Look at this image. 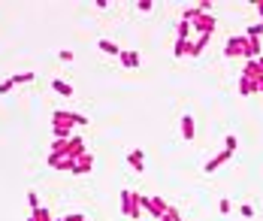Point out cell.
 <instances>
[{
  "mask_svg": "<svg viewBox=\"0 0 263 221\" xmlns=\"http://www.w3.org/2000/svg\"><path fill=\"white\" fill-rule=\"evenodd\" d=\"M227 158H230V152H224V155H218V158H212V161H209V164H206V170H209V173H212L215 167H221V164H224Z\"/></svg>",
  "mask_w": 263,
  "mask_h": 221,
  "instance_id": "obj_1",
  "label": "cell"
},
{
  "mask_svg": "<svg viewBox=\"0 0 263 221\" xmlns=\"http://www.w3.org/2000/svg\"><path fill=\"white\" fill-rule=\"evenodd\" d=\"M182 134H185V139L194 137V121H191V118H185V121H182Z\"/></svg>",
  "mask_w": 263,
  "mask_h": 221,
  "instance_id": "obj_2",
  "label": "cell"
},
{
  "mask_svg": "<svg viewBox=\"0 0 263 221\" xmlns=\"http://www.w3.org/2000/svg\"><path fill=\"white\" fill-rule=\"evenodd\" d=\"M197 25H200L203 30H212V25H215V22H212L209 15H200V18H197Z\"/></svg>",
  "mask_w": 263,
  "mask_h": 221,
  "instance_id": "obj_3",
  "label": "cell"
},
{
  "mask_svg": "<svg viewBox=\"0 0 263 221\" xmlns=\"http://www.w3.org/2000/svg\"><path fill=\"white\" fill-rule=\"evenodd\" d=\"M130 164H133L136 170H143V155H139V152H133V155H130Z\"/></svg>",
  "mask_w": 263,
  "mask_h": 221,
  "instance_id": "obj_4",
  "label": "cell"
},
{
  "mask_svg": "<svg viewBox=\"0 0 263 221\" xmlns=\"http://www.w3.org/2000/svg\"><path fill=\"white\" fill-rule=\"evenodd\" d=\"M124 64L127 67H136V55H124Z\"/></svg>",
  "mask_w": 263,
  "mask_h": 221,
  "instance_id": "obj_5",
  "label": "cell"
}]
</instances>
